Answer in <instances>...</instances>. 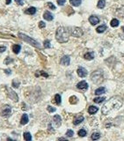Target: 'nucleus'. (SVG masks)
Segmentation results:
<instances>
[{"label":"nucleus","mask_w":124,"mask_h":141,"mask_svg":"<svg viewBox=\"0 0 124 141\" xmlns=\"http://www.w3.org/2000/svg\"><path fill=\"white\" fill-rule=\"evenodd\" d=\"M86 134H87V132H86V131H85V130L81 129V130L78 131V135L80 136V137H85Z\"/></svg>","instance_id":"obj_31"},{"label":"nucleus","mask_w":124,"mask_h":141,"mask_svg":"<svg viewBox=\"0 0 124 141\" xmlns=\"http://www.w3.org/2000/svg\"><path fill=\"white\" fill-rule=\"evenodd\" d=\"M107 26L106 25H101V26H98L97 28H96V31H97V33H99V34H101V33H103V32H105L106 30H107Z\"/></svg>","instance_id":"obj_20"},{"label":"nucleus","mask_w":124,"mask_h":141,"mask_svg":"<svg viewBox=\"0 0 124 141\" xmlns=\"http://www.w3.org/2000/svg\"><path fill=\"white\" fill-rule=\"evenodd\" d=\"M11 2H12V0H5L6 5H10V4H11Z\"/></svg>","instance_id":"obj_44"},{"label":"nucleus","mask_w":124,"mask_h":141,"mask_svg":"<svg viewBox=\"0 0 124 141\" xmlns=\"http://www.w3.org/2000/svg\"><path fill=\"white\" fill-rule=\"evenodd\" d=\"M91 79L94 84H101L104 80V76H103V72L100 70H97L94 71L91 74Z\"/></svg>","instance_id":"obj_3"},{"label":"nucleus","mask_w":124,"mask_h":141,"mask_svg":"<svg viewBox=\"0 0 124 141\" xmlns=\"http://www.w3.org/2000/svg\"><path fill=\"white\" fill-rule=\"evenodd\" d=\"M97 111H98V108L95 106H90L89 108H88V113H89L90 115H93V114H95Z\"/></svg>","instance_id":"obj_18"},{"label":"nucleus","mask_w":124,"mask_h":141,"mask_svg":"<svg viewBox=\"0 0 124 141\" xmlns=\"http://www.w3.org/2000/svg\"><path fill=\"white\" fill-rule=\"evenodd\" d=\"M77 72H78V75L80 78H84V77L87 76V71L84 69V67H78Z\"/></svg>","instance_id":"obj_8"},{"label":"nucleus","mask_w":124,"mask_h":141,"mask_svg":"<svg viewBox=\"0 0 124 141\" xmlns=\"http://www.w3.org/2000/svg\"><path fill=\"white\" fill-rule=\"evenodd\" d=\"M55 38L61 43L67 42L69 38V32L66 28H64L63 26H59L55 32Z\"/></svg>","instance_id":"obj_2"},{"label":"nucleus","mask_w":124,"mask_h":141,"mask_svg":"<svg viewBox=\"0 0 124 141\" xmlns=\"http://www.w3.org/2000/svg\"><path fill=\"white\" fill-rule=\"evenodd\" d=\"M12 62H13V60L10 57H6V59L5 60V64H9V63H12Z\"/></svg>","instance_id":"obj_35"},{"label":"nucleus","mask_w":124,"mask_h":141,"mask_svg":"<svg viewBox=\"0 0 124 141\" xmlns=\"http://www.w3.org/2000/svg\"><path fill=\"white\" fill-rule=\"evenodd\" d=\"M19 36H20L23 41L26 42L27 43H30V44L33 45V46L37 47V48H40V45L39 44V42H38L37 41L34 40V39H32L31 37H29V36H27V35H24V34H22V33H20V34H19Z\"/></svg>","instance_id":"obj_4"},{"label":"nucleus","mask_w":124,"mask_h":141,"mask_svg":"<svg viewBox=\"0 0 124 141\" xmlns=\"http://www.w3.org/2000/svg\"><path fill=\"white\" fill-rule=\"evenodd\" d=\"M100 138V134L98 132H94L92 135V140H98L99 138Z\"/></svg>","instance_id":"obj_29"},{"label":"nucleus","mask_w":124,"mask_h":141,"mask_svg":"<svg viewBox=\"0 0 124 141\" xmlns=\"http://www.w3.org/2000/svg\"><path fill=\"white\" fill-rule=\"evenodd\" d=\"M69 63H70V58H69V56H64L62 59H61V64L63 65H69Z\"/></svg>","instance_id":"obj_11"},{"label":"nucleus","mask_w":124,"mask_h":141,"mask_svg":"<svg viewBox=\"0 0 124 141\" xmlns=\"http://www.w3.org/2000/svg\"><path fill=\"white\" fill-rule=\"evenodd\" d=\"M65 2H66V0H57V4L61 6L64 5V4H65Z\"/></svg>","instance_id":"obj_38"},{"label":"nucleus","mask_w":124,"mask_h":141,"mask_svg":"<svg viewBox=\"0 0 124 141\" xmlns=\"http://www.w3.org/2000/svg\"><path fill=\"white\" fill-rule=\"evenodd\" d=\"M89 22L92 24V26H95L99 22V19L98 17H96V16H91L89 18Z\"/></svg>","instance_id":"obj_12"},{"label":"nucleus","mask_w":124,"mask_h":141,"mask_svg":"<svg viewBox=\"0 0 124 141\" xmlns=\"http://www.w3.org/2000/svg\"><path fill=\"white\" fill-rule=\"evenodd\" d=\"M106 5V1L105 0H99L98 1V8L103 9Z\"/></svg>","instance_id":"obj_25"},{"label":"nucleus","mask_w":124,"mask_h":141,"mask_svg":"<svg viewBox=\"0 0 124 141\" xmlns=\"http://www.w3.org/2000/svg\"><path fill=\"white\" fill-rule=\"evenodd\" d=\"M40 75H42V76H44V77H46V78H48L49 77V74H47V73H45L44 72H40Z\"/></svg>","instance_id":"obj_42"},{"label":"nucleus","mask_w":124,"mask_h":141,"mask_svg":"<svg viewBox=\"0 0 124 141\" xmlns=\"http://www.w3.org/2000/svg\"><path fill=\"white\" fill-rule=\"evenodd\" d=\"M106 92V88L105 87H99L98 89L95 90V94L96 95H99V94H104Z\"/></svg>","instance_id":"obj_22"},{"label":"nucleus","mask_w":124,"mask_h":141,"mask_svg":"<svg viewBox=\"0 0 124 141\" xmlns=\"http://www.w3.org/2000/svg\"><path fill=\"white\" fill-rule=\"evenodd\" d=\"M77 87L80 90H87V88H88V84L84 80H82L77 84Z\"/></svg>","instance_id":"obj_9"},{"label":"nucleus","mask_w":124,"mask_h":141,"mask_svg":"<svg viewBox=\"0 0 124 141\" xmlns=\"http://www.w3.org/2000/svg\"><path fill=\"white\" fill-rule=\"evenodd\" d=\"M47 110H49V112H55V108H53V107H51V106H48L47 107Z\"/></svg>","instance_id":"obj_34"},{"label":"nucleus","mask_w":124,"mask_h":141,"mask_svg":"<svg viewBox=\"0 0 124 141\" xmlns=\"http://www.w3.org/2000/svg\"><path fill=\"white\" fill-rule=\"evenodd\" d=\"M48 6H49V7L51 9V10H55V6L52 3H50V2H49V3H48Z\"/></svg>","instance_id":"obj_37"},{"label":"nucleus","mask_w":124,"mask_h":141,"mask_svg":"<svg viewBox=\"0 0 124 141\" xmlns=\"http://www.w3.org/2000/svg\"><path fill=\"white\" fill-rule=\"evenodd\" d=\"M53 120H54V123H55V126L59 127L62 124V119H61V116L58 115H55L54 117H53Z\"/></svg>","instance_id":"obj_14"},{"label":"nucleus","mask_w":124,"mask_h":141,"mask_svg":"<svg viewBox=\"0 0 124 141\" xmlns=\"http://www.w3.org/2000/svg\"><path fill=\"white\" fill-rule=\"evenodd\" d=\"M45 26H46L45 22H43V21H40V22H39V27H40V28H43Z\"/></svg>","instance_id":"obj_36"},{"label":"nucleus","mask_w":124,"mask_h":141,"mask_svg":"<svg viewBox=\"0 0 124 141\" xmlns=\"http://www.w3.org/2000/svg\"><path fill=\"white\" fill-rule=\"evenodd\" d=\"M5 72L6 74H11V70L6 69V70H5Z\"/></svg>","instance_id":"obj_43"},{"label":"nucleus","mask_w":124,"mask_h":141,"mask_svg":"<svg viewBox=\"0 0 124 141\" xmlns=\"http://www.w3.org/2000/svg\"><path fill=\"white\" fill-rule=\"evenodd\" d=\"M24 139L26 141H30L32 140V136H31V134L29 132H25L24 133Z\"/></svg>","instance_id":"obj_26"},{"label":"nucleus","mask_w":124,"mask_h":141,"mask_svg":"<svg viewBox=\"0 0 124 141\" xmlns=\"http://www.w3.org/2000/svg\"><path fill=\"white\" fill-rule=\"evenodd\" d=\"M15 2H16L19 5H24V0H15Z\"/></svg>","instance_id":"obj_40"},{"label":"nucleus","mask_w":124,"mask_h":141,"mask_svg":"<svg viewBox=\"0 0 124 141\" xmlns=\"http://www.w3.org/2000/svg\"><path fill=\"white\" fill-rule=\"evenodd\" d=\"M20 49H21V47H20V45H19V44H15V45L12 46V50H13V52H14L15 54H19L20 51Z\"/></svg>","instance_id":"obj_21"},{"label":"nucleus","mask_w":124,"mask_h":141,"mask_svg":"<svg viewBox=\"0 0 124 141\" xmlns=\"http://www.w3.org/2000/svg\"><path fill=\"white\" fill-rule=\"evenodd\" d=\"M44 48H46V49L50 48V42L49 40L44 41Z\"/></svg>","instance_id":"obj_33"},{"label":"nucleus","mask_w":124,"mask_h":141,"mask_svg":"<svg viewBox=\"0 0 124 141\" xmlns=\"http://www.w3.org/2000/svg\"><path fill=\"white\" fill-rule=\"evenodd\" d=\"M84 116L83 115H80V116H78V117H77V118H75L74 119V121H73V124H75V125H78V124H81L82 122L84 121Z\"/></svg>","instance_id":"obj_19"},{"label":"nucleus","mask_w":124,"mask_h":141,"mask_svg":"<svg viewBox=\"0 0 124 141\" xmlns=\"http://www.w3.org/2000/svg\"><path fill=\"white\" fill-rule=\"evenodd\" d=\"M11 111H12L11 107L8 106V105H5V106H4L3 109H2L1 115H3V116H8V115L11 114Z\"/></svg>","instance_id":"obj_7"},{"label":"nucleus","mask_w":124,"mask_h":141,"mask_svg":"<svg viewBox=\"0 0 124 141\" xmlns=\"http://www.w3.org/2000/svg\"><path fill=\"white\" fill-rule=\"evenodd\" d=\"M69 3L73 6H79L82 3V1L81 0H69Z\"/></svg>","instance_id":"obj_24"},{"label":"nucleus","mask_w":124,"mask_h":141,"mask_svg":"<svg viewBox=\"0 0 124 141\" xmlns=\"http://www.w3.org/2000/svg\"><path fill=\"white\" fill-rule=\"evenodd\" d=\"M5 50H6V48L5 46L0 47V53H3V52H5Z\"/></svg>","instance_id":"obj_41"},{"label":"nucleus","mask_w":124,"mask_h":141,"mask_svg":"<svg viewBox=\"0 0 124 141\" xmlns=\"http://www.w3.org/2000/svg\"><path fill=\"white\" fill-rule=\"evenodd\" d=\"M36 12V8L35 7H29L27 10H26L25 11V13H26V14H30V15H34Z\"/></svg>","instance_id":"obj_17"},{"label":"nucleus","mask_w":124,"mask_h":141,"mask_svg":"<svg viewBox=\"0 0 124 141\" xmlns=\"http://www.w3.org/2000/svg\"><path fill=\"white\" fill-rule=\"evenodd\" d=\"M119 20H117V19H113L112 20H111V22H110V25H111V26H113V27H116V26H119Z\"/></svg>","instance_id":"obj_23"},{"label":"nucleus","mask_w":124,"mask_h":141,"mask_svg":"<svg viewBox=\"0 0 124 141\" xmlns=\"http://www.w3.org/2000/svg\"><path fill=\"white\" fill-rule=\"evenodd\" d=\"M115 14L116 16H119V17L121 18H124V5H121L119 8L116 9Z\"/></svg>","instance_id":"obj_10"},{"label":"nucleus","mask_w":124,"mask_h":141,"mask_svg":"<svg viewBox=\"0 0 124 141\" xmlns=\"http://www.w3.org/2000/svg\"><path fill=\"white\" fill-rule=\"evenodd\" d=\"M12 86H14V87H19V86H20V82H19V81L16 82V80H13L12 81Z\"/></svg>","instance_id":"obj_39"},{"label":"nucleus","mask_w":124,"mask_h":141,"mask_svg":"<svg viewBox=\"0 0 124 141\" xmlns=\"http://www.w3.org/2000/svg\"><path fill=\"white\" fill-rule=\"evenodd\" d=\"M105 101L104 97H97V98L93 99V101H94L95 103H101L102 101Z\"/></svg>","instance_id":"obj_28"},{"label":"nucleus","mask_w":124,"mask_h":141,"mask_svg":"<svg viewBox=\"0 0 124 141\" xmlns=\"http://www.w3.org/2000/svg\"><path fill=\"white\" fill-rule=\"evenodd\" d=\"M74 135V132H73V131L72 130H68L66 132V136L68 138H71L72 136Z\"/></svg>","instance_id":"obj_32"},{"label":"nucleus","mask_w":124,"mask_h":141,"mask_svg":"<svg viewBox=\"0 0 124 141\" xmlns=\"http://www.w3.org/2000/svg\"><path fill=\"white\" fill-rule=\"evenodd\" d=\"M78 102V98L76 96H71L69 97V103L70 104H76Z\"/></svg>","instance_id":"obj_30"},{"label":"nucleus","mask_w":124,"mask_h":141,"mask_svg":"<svg viewBox=\"0 0 124 141\" xmlns=\"http://www.w3.org/2000/svg\"><path fill=\"white\" fill-rule=\"evenodd\" d=\"M43 18L46 20H48V21H51V20H53V19H54V16L52 15L51 12H49V11H46V12H44Z\"/></svg>","instance_id":"obj_13"},{"label":"nucleus","mask_w":124,"mask_h":141,"mask_svg":"<svg viewBox=\"0 0 124 141\" xmlns=\"http://www.w3.org/2000/svg\"><path fill=\"white\" fill-rule=\"evenodd\" d=\"M121 29H122V31H123V32H124V26H122V27H121Z\"/></svg>","instance_id":"obj_46"},{"label":"nucleus","mask_w":124,"mask_h":141,"mask_svg":"<svg viewBox=\"0 0 124 141\" xmlns=\"http://www.w3.org/2000/svg\"><path fill=\"white\" fill-rule=\"evenodd\" d=\"M6 90H7V94L10 98L13 100L14 101H19V97H18L17 94L14 92V91H12L11 88H9V87H6Z\"/></svg>","instance_id":"obj_6"},{"label":"nucleus","mask_w":124,"mask_h":141,"mask_svg":"<svg viewBox=\"0 0 124 141\" xmlns=\"http://www.w3.org/2000/svg\"><path fill=\"white\" fill-rule=\"evenodd\" d=\"M84 58L86 59V60H92L94 59V54L93 52H87L84 55Z\"/></svg>","instance_id":"obj_15"},{"label":"nucleus","mask_w":124,"mask_h":141,"mask_svg":"<svg viewBox=\"0 0 124 141\" xmlns=\"http://www.w3.org/2000/svg\"><path fill=\"white\" fill-rule=\"evenodd\" d=\"M58 140H66V138H58Z\"/></svg>","instance_id":"obj_45"},{"label":"nucleus","mask_w":124,"mask_h":141,"mask_svg":"<svg viewBox=\"0 0 124 141\" xmlns=\"http://www.w3.org/2000/svg\"><path fill=\"white\" fill-rule=\"evenodd\" d=\"M122 103H123V100L121 96H118V95L113 96L104 104V106L102 107L101 112L103 115H107L111 111L118 110L122 106Z\"/></svg>","instance_id":"obj_1"},{"label":"nucleus","mask_w":124,"mask_h":141,"mask_svg":"<svg viewBox=\"0 0 124 141\" xmlns=\"http://www.w3.org/2000/svg\"><path fill=\"white\" fill-rule=\"evenodd\" d=\"M61 101H62V98H61V95L60 94H55V102L57 105H60Z\"/></svg>","instance_id":"obj_27"},{"label":"nucleus","mask_w":124,"mask_h":141,"mask_svg":"<svg viewBox=\"0 0 124 141\" xmlns=\"http://www.w3.org/2000/svg\"><path fill=\"white\" fill-rule=\"evenodd\" d=\"M71 35L74 37H81L82 35H84V32L80 27H73L71 29Z\"/></svg>","instance_id":"obj_5"},{"label":"nucleus","mask_w":124,"mask_h":141,"mask_svg":"<svg viewBox=\"0 0 124 141\" xmlns=\"http://www.w3.org/2000/svg\"><path fill=\"white\" fill-rule=\"evenodd\" d=\"M28 121H29L28 115H26V114H24V115H22L21 119H20V124H22V125H25V124H26L28 123Z\"/></svg>","instance_id":"obj_16"}]
</instances>
